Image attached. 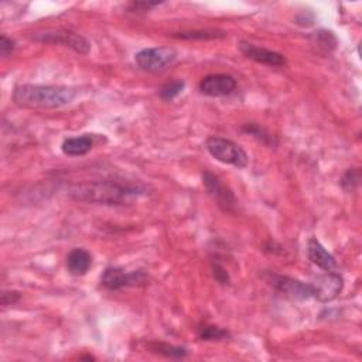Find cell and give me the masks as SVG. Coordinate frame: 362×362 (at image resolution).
<instances>
[{
	"label": "cell",
	"mask_w": 362,
	"mask_h": 362,
	"mask_svg": "<svg viewBox=\"0 0 362 362\" xmlns=\"http://www.w3.org/2000/svg\"><path fill=\"white\" fill-rule=\"evenodd\" d=\"M93 266V256L82 248H75L67 256V269L73 276H84Z\"/></svg>",
	"instance_id": "obj_14"
},
{
	"label": "cell",
	"mask_w": 362,
	"mask_h": 362,
	"mask_svg": "<svg viewBox=\"0 0 362 362\" xmlns=\"http://www.w3.org/2000/svg\"><path fill=\"white\" fill-rule=\"evenodd\" d=\"M307 256L313 265L323 269L324 272H333L337 269L335 258L315 238H311L307 242Z\"/></svg>",
	"instance_id": "obj_12"
},
{
	"label": "cell",
	"mask_w": 362,
	"mask_h": 362,
	"mask_svg": "<svg viewBox=\"0 0 362 362\" xmlns=\"http://www.w3.org/2000/svg\"><path fill=\"white\" fill-rule=\"evenodd\" d=\"M149 280L147 275L142 270L126 272L121 267H108L105 269L101 278V283L108 290H121L125 287L143 286Z\"/></svg>",
	"instance_id": "obj_5"
},
{
	"label": "cell",
	"mask_w": 362,
	"mask_h": 362,
	"mask_svg": "<svg viewBox=\"0 0 362 362\" xmlns=\"http://www.w3.org/2000/svg\"><path fill=\"white\" fill-rule=\"evenodd\" d=\"M239 50L246 58L252 60L255 62H259V64H265L269 67H283L286 64L285 56H282L276 51L263 49V47H258V45L252 44V43L241 41Z\"/></svg>",
	"instance_id": "obj_11"
},
{
	"label": "cell",
	"mask_w": 362,
	"mask_h": 362,
	"mask_svg": "<svg viewBox=\"0 0 362 362\" xmlns=\"http://www.w3.org/2000/svg\"><path fill=\"white\" fill-rule=\"evenodd\" d=\"M214 278L222 285H228L230 283L228 274H226V270L224 267H221L219 265L214 266Z\"/></svg>",
	"instance_id": "obj_24"
},
{
	"label": "cell",
	"mask_w": 362,
	"mask_h": 362,
	"mask_svg": "<svg viewBox=\"0 0 362 362\" xmlns=\"http://www.w3.org/2000/svg\"><path fill=\"white\" fill-rule=\"evenodd\" d=\"M311 44L315 45L317 50L323 53H331L337 47V38L331 32L320 30L311 36Z\"/></svg>",
	"instance_id": "obj_16"
},
{
	"label": "cell",
	"mask_w": 362,
	"mask_h": 362,
	"mask_svg": "<svg viewBox=\"0 0 362 362\" xmlns=\"http://www.w3.org/2000/svg\"><path fill=\"white\" fill-rule=\"evenodd\" d=\"M146 348L150 352L163 355L167 358H174V359H181L186 358L189 355V350L184 347H177V346H170L166 343H149Z\"/></svg>",
	"instance_id": "obj_15"
},
{
	"label": "cell",
	"mask_w": 362,
	"mask_h": 362,
	"mask_svg": "<svg viewBox=\"0 0 362 362\" xmlns=\"http://www.w3.org/2000/svg\"><path fill=\"white\" fill-rule=\"evenodd\" d=\"M202 183L206 186V190L208 194L218 202V206L225 211V213H234L237 207V198L235 195L226 189L221 180L210 173V171H204L202 173Z\"/></svg>",
	"instance_id": "obj_9"
},
{
	"label": "cell",
	"mask_w": 362,
	"mask_h": 362,
	"mask_svg": "<svg viewBox=\"0 0 362 362\" xmlns=\"http://www.w3.org/2000/svg\"><path fill=\"white\" fill-rule=\"evenodd\" d=\"M230 331H226L218 326L206 324L198 328V338L202 341H222V339L230 338Z\"/></svg>",
	"instance_id": "obj_19"
},
{
	"label": "cell",
	"mask_w": 362,
	"mask_h": 362,
	"mask_svg": "<svg viewBox=\"0 0 362 362\" xmlns=\"http://www.w3.org/2000/svg\"><path fill=\"white\" fill-rule=\"evenodd\" d=\"M77 97V89L64 85H32L14 88L13 101L27 109H56L70 105Z\"/></svg>",
	"instance_id": "obj_2"
},
{
	"label": "cell",
	"mask_w": 362,
	"mask_h": 362,
	"mask_svg": "<svg viewBox=\"0 0 362 362\" xmlns=\"http://www.w3.org/2000/svg\"><path fill=\"white\" fill-rule=\"evenodd\" d=\"M313 299L319 300L322 303L333 302L338 298V294L343 291L344 279L337 272H326L324 275L317 276L311 283Z\"/></svg>",
	"instance_id": "obj_6"
},
{
	"label": "cell",
	"mask_w": 362,
	"mask_h": 362,
	"mask_svg": "<svg viewBox=\"0 0 362 362\" xmlns=\"http://www.w3.org/2000/svg\"><path fill=\"white\" fill-rule=\"evenodd\" d=\"M206 149L219 163L230 165L237 169H245L249 163L246 152L238 143L230 139L213 136V138L207 141Z\"/></svg>",
	"instance_id": "obj_3"
},
{
	"label": "cell",
	"mask_w": 362,
	"mask_h": 362,
	"mask_svg": "<svg viewBox=\"0 0 362 362\" xmlns=\"http://www.w3.org/2000/svg\"><path fill=\"white\" fill-rule=\"evenodd\" d=\"M34 40L43 43H53V44H62L65 47L73 49L75 53L86 56L90 50V44L88 40L77 33L68 30H45L41 33H36L33 36Z\"/></svg>",
	"instance_id": "obj_7"
},
{
	"label": "cell",
	"mask_w": 362,
	"mask_h": 362,
	"mask_svg": "<svg viewBox=\"0 0 362 362\" xmlns=\"http://www.w3.org/2000/svg\"><path fill=\"white\" fill-rule=\"evenodd\" d=\"M95 146V138L93 134H82L77 138H68L62 142L61 150L65 156L70 157H80L85 156Z\"/></svg>",
	"instance_id": "obj_13"
},
{
	"label": "cell",
	"mask_w": 362,
	"mask_h": 362,
	"mask_svg": "<svg viewBox=\"0 0 362 362\" xmlns=\"http://www.w3.org/2000/svg\"><path fill=\"white\" fill-rule=\"evenodd\" d=\"M158 5H160L158 2H154V3H152V2H134V3H130V9L133 12H136V10H138V12H146V10H150V9L156 8V6H158Z\"/></svg>",
	"instance_id": "obj_25"
},
{
	"label": "cell",
	"mask_w": 362,
	"mask_h": 362,
	"mask_svg": "<svg viewBox=\"0 0 362 362\" xmlns=\"http://www.w3.org/2000/svg\"><path fill=\"white\" fill-rule=\"evenodd\" d=\"M269 283L278 291L294 300H309L313 298L310 283H304L298 279L269 274Z\"/></svg>",
	"instance_id": "obj_8"
},
{
	"label": "cell",
	"mask_w": 362,
	"mask_h": 362,
	"mask_svg": "<svg viewBox=\"0 0 362 362\" xmlns=\"http://www.w3.org/2000/svg\"><path fill=\"white\" fill-rule=\"evenodd\" d=\"M146 193L145 186L129 181H88L70 190V195L77 201L104 204V206H126Z\"/></svg>",
	"instance_id": "obj_1"
},
{
	"label": "cell",
	"mask_w": 362,
	"mask_h": 362,
	"mask_svg": "<svg viewBox=\"0 0 362 362\" xmlns=\"http://www.w3.org/2000/svg\"><path fill=\"white\" fill-rule=\"evenodd\" d=\"M359 183H361V171L358 169H350L341 178V187L348 193L355 191L359 187Z\"/></svg>",
	"instance_id": "obj_21"
},
{
	"label": "cell",
	"mask_w": 362,
	"mask_h": 362,
	"mask_svg": "<svg viewBox=\"0 0 362 362\" xmlns=\"http://www.w3.org/2000/svg\"><path fill=\"white\" fill-rule=\"evenodd\" d=\"M19 300H20V294L17 291H3L2 293V299H0V302H2V306L14 304Z\"/></svg>",
	"instance_id": "obj_23"
},
{
	"label": "cell",
	"mask_w": 362,
	"mask_h": 362,
	"mask_svg": "<svg viewBox=\"0 0 362 362\" xmlns=\"http://www.w3.org/2000/svg\"><path fill=\"white\" fill-rule=\"evenodd\" d=\"M176 58L177 53L171 47H149L134 56L136 64L149 73L163 71Z\"/></svg>",
	"instance_id": "obj_4"
},
{
	"label": "cell",
	"mask_w": 362,
	"mask_h": 362,
	"mask_svg": "<svg viewBox=\"0 0 362 362\" xmlns=\"http://www.w3.org/2000/svg\"><path fill=\"white\" fill-rule=\"evenodd\" d=\"M14 49H16V43L8 36H2V38H0V54H2V57L10 56L14 51Z\"/></svg>",
	"instance_id": "obj_22"
},
{
	"label": "cell",
	"mask_w": 362,
	"mask_h": 362,
	"mask_svg": "<svg viewBox=\"0 0 362 362\" xmlns=\"http://www.w3.org/2000/svg\"><path fill=\"white\" fill-rule=\"evenodd\" d=\"M173 37L180 40H217L226 37V33L219 30H194V32L174 33Z\"/></svg>",
	"instance_id": "obj_18"
},
{
	"label": "cell",
	"mask_w": 362,
	"mask_h": 362,
	"mask_svg": "<svg viewBox=\"0 0 362 362\" xmlns=\"http://www.w3.org/2000/svg\"><path fill=\"white\" fill-rule=\"evenodd\" d=\"M186 84L183 81H173L166 84L162 89H160V98L165 101H171L176 97H178L181 93H183Z\"/></svg>",
	"instance_id": "obj_20"
},
{
	"label": "cell",
	"mask_w": 362,
	"mask_h": 362,
	"mask_svg": "<svg viewBox=\"0 0 362 362\" xmlns=\"http://www.w3.org/2000/svg\"><path fill=\"white\" fill-rule=\"evenodd\" d=\"M242 132L246 134H251L258 142L266 146H276V141L265 128H262L258 123H248L242 128Z\"/></svg>",
	"instance_id": "obj_17"
},
{
	"label": "cell",
	"mask_w": 362,
	"mask_h": 362,
	"mask_svg": "<svg viewBox=\"0 0 362 362\" xmlns=\"http://www.w3.org/2000/svg\"><path fill=\"white\" fill-rule=\"evenodd\" d=\"M237 89V81L228 74H211L204 77L200 82V90L207 97H226Z\"/></svg>",
	"instance_id": "obj_10"
}]
</instances>
